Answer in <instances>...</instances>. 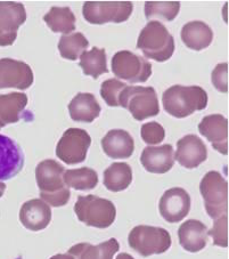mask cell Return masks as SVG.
<instances>
[{
  "label": "cell",
  "instance_id": "obj_10",
  "mask_svg": "<svg viewBox=\"0 0 229 259\" xmlns=\"http://www.w3.org/2000/svg\"><path fill=\"white\" fill-rule=\"evenodd\" d=\"M26 21L23 4L0 2V46H11L17 38V31Z\"/></svg>",
  "mask_w": 229,
  "mask_h": 259
},
{
  "label": "cell",
  "instance_id": "obj_3",
  "mask_svg": "<svg viewBox=\"0 0 229 259\" xmlns=\"http://www.w3.org/2000/svg\"><path fill=\"white\" fill-rule=\"evenodd\" d=\"M74 211L80 222L96 229H107L113 224L116 217L113 202L93 194L80 195L74 204Z\"/></svg>",
  "mask_w": 229,
  "mask_h": 259
},
{
  "label": "cell",
  "instance_id": "obj_1",
  "mask_svg": "<svg viewBox=\"0 0 229 259\" xmlns=\"http://www.w3.org/2000/svg\"><path fill=\"white\" fill-rule=\"evenodd\" d=\"M163 108L174 118H185L208 106V94L200 86H180L168 88L162 96Z\"/></svg>",
  "mask_w": 229,
  "mask_h": 259
},
{
  "label": "cell",
  "instance_id": "obj_2",
  "mask_svg": "<svg viewBox=\"0 0 229 259\" xmlns=\"http://www.w3.org/2000/svg\"><path fill=\"white\" fill-rule=\"evenodd\" d=\"M137 48L145 57L156 62H165L174 52V39L168 29L159 21H151L141 31Z\"/></svg>",
  "mask_w": 229,
  "mask_h": 259
},
{
  "label": "cell",
  "instance_id": "obj_13",
  "mask_svg": "<svg viewBox=\"0 0 229 259\" xmlns=\"http://www.w3.org/2000/svg\"><path fill=\"white\" fill-rule=\"evenodd\" d=\"M24 166V154L12 138L0 135V182L15 177Z\"/></svg>",
  "mask_w": 229,
  "mask_h": 259
},
{
  "label": "cell",
  "instance_id": "obj_26",
  "mask_svg": "<svg viewBox=\"0 0 229 259\" xmlns=\"http://www.w3.org/2000/svg\"><path fill=\"white\" fill-rule=\"evenodd\" d=\"M43 21L55 33L70 34L75 30V16L69 7H53L46 15Z\"/></svg>",
  "mask_w": 229,
  "mask_h": 259
},
{
  "label": "cell",
  "instance_id": "obj_28",
  "mask_svg": "<svg viewBox=\"0 0 229 259\" xmlns=\"http://www.w3.org/2000/svg\"><path fill=\"white\" fill-rule=\"evenodd\" d=\"M80 66L86 75H90L94 79H97L103 73L109 72L106 64L105 49L94 47L91 51L84 52L80 56Z\"/></svg>",
  "mask_w": 229,
  "mask_h": 259
},
{
  "label": "cell",
  "instance_id": "obj_18",
  "mask_svg": "<svg viewBox=\"0 0 229 259\" xmlns=\"http://www.w3.org/2000/svg\"><path fill=\"white\" fill-rule=\"evenodd\" d=\"M141 162L148 172L165 174L174 164V151L172 145L146 146L143 150Z\"/></svg>",
  "mask_w": 229,
  "mask_h": 259
},
{
  "label": "cell",
  "instance_id": "obj_11",
  "mask_svg": "<svg viewBox=\"0 0 229 259\" xmlns=\"http://www.w3.org/2000/svg\"><path fill=\"white\" fill-rule=\"evenodd\" d=\"M33 83V72L24 62L0 59V89L17 88L25 91Z\"/></svg>",
  "mask_w": 229,
  "mask_h": 259
},
{
  "label": "cell",
  "instance_id": "obj_24",
  "mask_svg": "<svg viewBox=\"0 0 229 259\" xmlns=\"http://www.w3.org/2000/svg\"><path fill=\"white\" fill-rule=\"evenodd\" d=\"M120 249V244L116 239H110L98 245L90 243L75 244L69 250L74 259H113L115 252Z\"/></svg>",
  "mask_w": 229,
  "mask_h": 259
},
{
  "label": "cell",
  "instance_id": "obj_35",
  "mask_svg": "<svg viewBox=\"0 0 229 259\" xmlns=\"http://www.w3.org/2000/svg\"><path fill=\"white\" fill-rule=\"evenodd\" d=\"M71 196V191L69 187L56 193H41L40 192V199L44 201L49 207H63L69 202Z\"/></svg>",
  "mask_w": 229,
  "mask_h": 259
},
{
  "label": "cell",
  "instance_id": "obj_4",
  "mask_svg": "<svg viewBox=\"0 0 229 259\" xmlns=\"http://www.w3.org/2000/svg\"><path fill=\"white\" fill-rule=\"evenodd\" d=\"M119 105L127 109L138 121L160 113L158 95L153 87L127 86L119 97Z\"/></svg>",
  "mask_w": 229,
  "mask_h": 259
},
{
  "label": "cell",
  "instance_id": "obj_36",
  "mask_svg": "<svg viewBox=\"0 0 229 259\" xmlns=\"http://www.w3.org/2000/svg\"><path fill=\"white\" fill-rule=\"evenodd\" d=\"M51 259H74V258L69 253H62V254H55V256H53Z\"/></svg>",
  "mask_w": 229,
  "mask_h": 259
},
{
  "label": "cell",
  "instance_id": "obj_33",
  "mask_svg": "<svg viewBox=\"0 0 229 259\" xmlns=\"http://www.w3.org/2000/svg\"><path fill=\"white\" fill-rule=\"evenodd\" d=\"M141 135L143 141L148 144V146H153L160 144L164 140L165 131L160 123L153 121L144 123L141 129Z\"/></svg>",
  "mask_w": 229,
  "mask_h": 259
},
{
  "label": "cell",
  "instance_id": "obj_22",
  "mask_svg": "<svg viewBox=\"0 0 229 259\" xmlns=\"http://www.w3.org/2000/svg\"><path fill=\"white\" fill-rule=\"evenodd\" d=\"M28 105V96L23 93L0 95V129L6 124L15 123L23 117Z\"/></svg>",
  "mask_w": 229,
  "mask_h": 259
},
{
  "label": "cell",
  "instance_id": "obj_37",
  "mask_svg": "<svg viewBox=\"0 0 229 259\" xmlns=\"http://www.w3.org/2000/svg\"><path fill=\"white\" fill-rule=\"evenodd\" d=\"M116 259H134L132 256H130L128 253H120Z\"/></svg>",
  "mask_w": 229,
  "mask_h": 259
},
{
  "label": "cell",
  "instance_id": "obj_38",
  "mask_svg": "<svg viewBox=\"0 0 229 259\" xmlns=\"http://www.w3.org/2000/svg\"><path fill=\"white\" fill-rule=\"evenodd\" d=\"M5 190H6V185L4 184L3 182H0V198H2V196H3L4 192H5Z\"/></svg>",
  "mask_w": 229,
  "mask_h": 259
},
{
  "label": "cell",
  "instance_id": "obj_27",
  "mask_svg": "<svg viewBox=\"0 0 229 259\" xmlns=\"http://www.w3.org/2000/svg\"><path fill=\"white\" fill-rule=\"evenodd\" d=\"M65 185L78 191H90L98 184L97 172L91 168H79L65 170L63 175Z\"/></svg>",
  "mask_w": 229,
  "mask_h": 259
},
{
  "label": "cell",
  "instance_id": "obj_15",
  "mask_svg": "<svg viewBox=\"0 0 229 259\" xmlns=\"http://www.w3.org/2000/svg\"><path fill=\"white\" fill-rule=\"evenodd\" d=\"M199 132L203 135L213 149L221 154H228V120L221 114H211L202 119Z\"/></svg>",
  "mask_w": 229,
  "mask_h": 259
},
{
  "label": "cell",
  "instance_id": "obj_23",
  "mask_svg": "<svg viewBox=\"0 0 229 259\" xmlns=\"http://www.w3.org/2000/svg\"><path fill=\"white\" fill-rule=\"evenodd\" d=\"M181 40L188 48L202 51L212 42L213 32L204 22L192 21L182 26Z\"/></svg>",
  "mask_w": 229,
  "mask_h": 259
},
{
  "label": "cell",
  "instance_id": "obj_31",
  "mask_svg": "<svg viewBox=\"0 0 229 259\" xmlns=\"http://www.w3.org/2000/svg\"><path fill=\"white\" fill-rule=\"evenodd\" d=\"M127 86V83L120 81L119 79H109L102 83L101 96L109 106H120L119 97Z\"/></svg>",
  "mask_w": 229,
  "mask_h": 259
},
{
  "label": "cell",
  "instance_id": "obj_30",
  "mask_svg": "<svg viewBox=\"0 0 229 259\" xmlns=\"http://www.w3.org/2000/svg\"><path fill=\"white\" fill-rule=\"evenodd\" d=\"M180 11L179 2H147L145 3V16L147 20L160 17L165 21H173Z\"/></svg>",
  "mask_w": 229,
  "mask_h": 259
},
{
  "label": "cell",
  "instance_id": "obj_20",
  "mask_svg": "<svg viewBox=\"0 0 229 259\" xmlns=\"http://www.w3.org/2000/svg\"><path fill=\"white\" fill-rule=\"evenodd\" d=\"M179 243L190 252H199L208 242V227L196 220L182 223L178 231Z\"/></svg>",
  "mask_w": 229,
  "mask_h": 259
},
{
  "label": "cell",
  "instance_id": "obj_21",
  "mask_svg": "<svg viewBox=\"0 0 229 259\" xmlns=\"http://www.w3.org/2000/svg\"><path fill=\"white\" fill-rule=\"evenodd\" d=\"M71 119L78 122H93L100 117L101 105L90 93H79L69 104Z\"/></svg>",
  "mask_w": 229,
  "mask_h": 259
},
{
  "label": "cell",
  "instance_id": "obj_25",
  "mask_svg": "<svg viewBox=\"0 0 229 259\" xmlns=\"http://www.w3.org/2000/svg\"><path fill=\"white\" fill-rule=\"evenodd\" d=\"M132 182V170L128 163L115 162L104 171V185L111 192L128 189Z\"/></svg>",
  "mask_w": 229,
  "mask_h": 259
},
{
  "label": "cell",
  "instance_id": "obj_29",
  "mask_svg": "<svg viewBox=\"0 0 229 259\" xmlns=\"http://www.w3.org/2000/svg\"><path fill=\"white\" fill-rule=\"evenodd\" d=\"M89 41L81 32H73L62 35L58 42V49L63 59L76 61L88 48Z\"/></svg>",
  "mask_w": 229,
  "mask_h": 259
},
{
  "label": "cell",
  "instance_id": "obj_19",
  "mask_svg": "<svg viewBox=\"0 0 229 259\" xmlns=\"http://www.w3.org/2000/svg\"><path fill=\"white\" fill-rule=\"evenodd\" d=\"M102 147L111 159H128L134 151V142L128 132L113 129L103 137Z\"/></svg>",
  "mask_w": 229,
  "mask_h": 259
},
{
  "label": "cell",
  "instance_id": "obj_32",
  "mask_svg": "<svg viewBox=\"0 0 229 259\" xmlns=\"http://www.w3.org/2000/svg\"><path fill=\"white\" fill-rule=\"evenodd\" d=\"M208 235L213 238V244L218 247H228V215H222L217 218L211 231H208Z\"/></svg>",
  "mask_w": 229,
  "mask_h": 259
},
{
  "label": "cell",
  "instance_id": "obj_34",
  "mask_svg": "<svg viewBox=\"0 0 229 259\" xmlns=\"http://www.w3.org/2000/svg\"><path fill=\"white\" fill-rule=\"evenodd\" d=\"M211 79L217 91L228 93V63H220L215 66Z\"/></svg>",
  "mask_w": 229,
  "mask_h": 259
},
{
  "label": "cell",
  "instance_id": "obj_12",
  "mask_svg": "<svg viewBox=\"0 0 229 259\" xmlns=\"http://www.w3.org/2000/svg\"><path fill=\"white\" fill-rule=\"evenodd\" d=\"M159 209L168 223L181 222L191 210V196L181 187H173L164 192Z\"/></svg>",
  "mask_w": 229,
  "mask_h": 259
},
{
  "label": "cell",
  "instance_id": "obj_17",
  "mask_svg": "<svg viewBox=\"0 0 229 259\" xmlns=\"http://www.w3.org/2000/svg\"><path fill=\"white\" fill-rule=\"evenodd\" d=\"M20 221L25 229L33 232L41 231L52 221V209L41 199L29 200L21 207Z\"/></svg>",
  "mask_w": 229,
  "mask_h": 259
},
{
  "label": "cell",
  "instance_id": "obj_9",
  "mask_svg": "<svg viewBox=\"0 0 229 259\" xmlns=\"http://www.w3.org/2000/svg\"><path fill=\"white\" fill-rule=\"evenodd\" d=\"M91 137L80 128H70L63 134L56 146V155L67 164L81 163L86 160Z\"/></svg>",
  "mask_w": 229,
  "mask_h": 259
},
{
  "label": "cell",
  "instance_id": "obj_8",
  "mask_svg": "<svg viewBox=\"0 0 229 259\" xmlns=\"http://www.w3.org/2000/svg\"><path fill=\"white\" fill-rule=\"evenodd\" d=\"M112 71L116 78L130 83L146 82L152 75V65L142 56L129 51H121L112 59Z\"/></svg>",
  "mask_w": 229,
  "mask_h": 259
},
{
  "label": "cell",
  "instance_id": "obj_7",
  "mask_svg": "<svg viewBox=\"0 0 229 259\" xmlns=\"http://www.w3.org/2000/svg\"><path fill=\"white\" fill-rule=\"evenodd\" d=\"M131 2H86L82 7L84 20L90 24H104L109 22L121 23L131 15Z\"/></svg>",
  "mask_w": 229,
  "mask_h": 259
},
{
  "label": "cell",
  "instance_id": "obj_6",
  "mask_svg": "<svg viewBox=\"0 0 229 259\" xmlns=\"http://www.w3.org/2000/svg\"><path fill=\"white\" fill-rule=\"evenodd\" d=\"M200 192L209 216L217 220L228 212V183L218 171H209L202 178Z\"/></svg>",
  "mask_w": 229,
  "mask_h": 259
},
{
  "label": "cell",
  "instance_id": "obj_14",
  "mask_svg": "<svg viewBox=\"0 0 229 259\" xmlns=\"http://www.w3.org/2000/svg\"><path fill=\"white\" fill-rule=\"evenodd\" d=\"M208 158V149L200 137L187 135L177 143L174 160L187 169L197 168Z\"/></svg>",
  "mask_w": 229,
  "mask_h": 259
},
{
  "label": "cell",
  "instance_id": "obj_16",
  "mask_svg": "<svg viewBox=\"0 0 229 259\" xmlns=\"http://www.w3.org/2000/svg\"><path fill=\"white\" fill-rule=\"evenodd\" d=\"M65 169L55 160L47 159L35 168V180L41 193H56L67 187L63 180Z\"/></svg>",
  "mask_w": 229,
  "mask_h": 259
},
{
  "label": "cell",
  "instance_id": "obj_5",
  "mask_svg": "<svg viewBox=\"0 0 229 259\" xmlns=\"http://www.w3.org/2000/svg\"><path fill=\"white\" fill-rule=\"evenodd\" d=\"M128 242L134 251L143 257H148L169 250L171 247V236L162 227L139 225L129 233Z\"/></svg>",
  "mask_w": 229,
  "mask_h": 259
}]
</instances>
